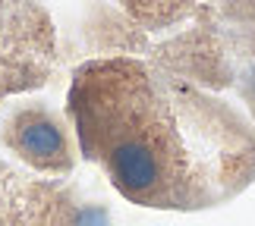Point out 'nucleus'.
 Returning a JSON list of instances; mask_svg holds the SVG:
<instances>
[{
    "mask_svg": "<svg viewBox=\"0 0 255 226\" xmlns=\"http://www.w3.org/2000/svg\"><path fill=\"white\" fill-rule=\"evenodd\" d=\"M6 94H13V88H9V75H6V66H3V57H0V101Z\"/></svg>",
    "mask_w": 255,
    "mask_h": 226,
    "instance_id": "5",
    "label": "nucleus"
},
{
    "mask_svg": "<svg viewBox=\"0 0 255 226\" xmlns=\"http://www.w3.org/2000/svg\"><path fill=\"white\" fill-rule=\"evenodd\" d=\"M0 226H104V211L54 179L0 163Z\"/></svg>",
    "mask_w": 255,
    "mask_h": 226,
    "instance_id": "2",
    "label": "nucleus"
},
{
    "mask_svg": "<svg viewBox=\"0 0 255 226\" xmlns=\"http://www.w3.org/2000/svg\"><path fill=\"white\" fill-rule=\"evenodd\" d=\"M224 6L237 19H255V0H224Z\"/></svg>",
    "mask_w": 255,
    "mask_h": 226,
    "instance_id": "4",
    "label": "nucleus"
},
{
    "mask_svg": "<svg viewBox=\"0 0 255 226\" xmlns=\"http://www.w3.org/2000/svg\"><path fill=\"white\" fill-rule=\"evenodd\" d=\"M0 139L28 170L44 176H70L76 151L63 120L41 104H22L6 116Z\"/></svg>",
    "mask_w": 255,
    "mask_h": 226,
    "instance_id": "3",
    "label": "nucleus"
},
{
    "mask_svg": "<svg viewBox=\"0 0 255 226\" xmlns=\"http://www.w3.org/2000/svg\"><path fill=\"white\" fill-rule=\"evenodd\" d=\"M66 113L85 160L126 201L205 211L255 179V129L233 104L135 57L76 66Z\"/></svg>",
    "mask_w": 255,
    "mask_h": 226,
    "instance_id": "1",
    "label": "nucleus"
}]
</instances>
